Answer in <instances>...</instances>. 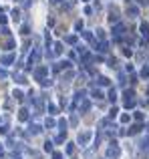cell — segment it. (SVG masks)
I'll return each mask as SVG.
<instances>
[{"mask_svg": "<svg viewBox=\"0 0 149 159\" xmlns=\"http://www.w3.org/2000/svg\"><path fill=\"white\" fill-rule=\"evenodd\" d=\"M127 14H131V16H137V14H139L137 6H129V8H127Z\"/></svg>", "mask_w": 149, "mask_h": 159, "instance_id": "3957f363", "label": "cell"}, {"mask_svg": "<svg viewBox=\"0 0 149 159\" xmlns=\"http://www.w3.org/2000/svg\"><path fill=\"white\" fill-rule=\"evenodd\" d=\"M141 34H143V38H149V24L147 22L141 24Z\"/></svg>", "mask_w": 149, "mask_h": 159, "instance_id": "6da1fadb", "label": "cell"}, {"mask_svg": "<svg viewBox=\"0 0 149 159\" xmlns=\"http://www.w3.org/2000/svg\"><path fill=\"white\" fill-rule=\"evenodd\" d=\"M107 155H109V157H117V155H119V147H109V151H107Z\"/></svg>", "mask_w": 149, "mask_h": 159, "instance_id": "7a4b0ae2", "label": "cell"}, {"mask_svg": "<svg viewBox=\"0 0 149 159\" xmlns=\"http://www.w3.org/2000/svg\"><path fill=\"white\" fill-rule=\"evenodd\" d=\"M141 77H143V79H147V77H149V67H143V71H141Z\"/></svg>", "mask_w": 149, "mask_h": 159, "instance_id": "277c9868", "label": "cell"}, {"mask_svg": "<svg viewBox=\"0 0 149 159\" xmlns=\"http://www.w3.org/2000/svg\"><path fill=\"white\" fill-rule=\"evenodd\" d=\"M109 99H111V101H115V99H117V93H115L113 89H111V93H109Z\"/></svg>", "mask_w": 149, "mask_h": 159, "instance_id": "5b68a950", "label": "cell"}, {"mask_svg": "<svg viewBox=\"0 0 149 159\" xmlns=\"http://www.w3.org/2000/svg\"><path fill=\"white\" fill-rule=\"evenodd\" d=\"M55 2H60V0H55Z\"/></svg>", "mask_w": 149, "mask_h": 159, "instance_id": "52a82bcc", "label": "cell"}, {"mask_svg": "<svg viewBox=\"0 0 149 159\" xmlns=\"http://www.w3.org/2000/svg\"><path fill=\"white\" fill-rule=\"evenodd\" d=\"M99 83H101V85H109V79H105V77H99Z\"/></svg>", "mask_w": 149, "mask_h": 159, "instance_id": "8992f818", "label": "cell"}]
</instances>
